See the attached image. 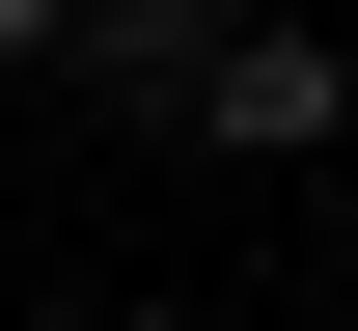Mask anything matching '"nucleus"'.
Segmentation results:
<instances>
[{
    "label": "nucleus",
    "mask_w": 358,
    "mask_h": 331,
    "mask_svg": "<svg viewBox=\"0 0 358 331\" xmlns=\"http://www.w3.org/2000/svg\"><path fill=\"white\" fill-rule=\"evenodd\" d=\"M331 111H358V55H331V28H221V55H193V139H248V166H303Z\"/></svg>",
    "instance_id": "f257e3e1"
}]
</instances>
